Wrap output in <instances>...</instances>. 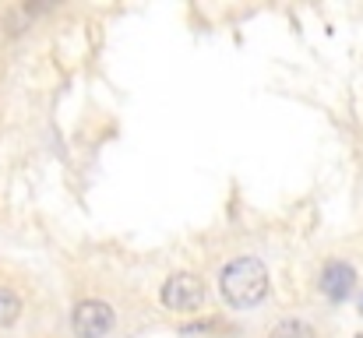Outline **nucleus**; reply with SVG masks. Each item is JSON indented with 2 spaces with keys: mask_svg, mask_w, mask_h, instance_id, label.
<instances>
[{
  "mask_svg": "<svg viewBox=\"0 0 363 338\" xmlns=\"http://www.w3.org/2000/svg\"><path fill=\"white\" fill-rule=\"evenodd\" d=\"M219 293L230 307L250 310L268 296V268L257 257H233L223 271H219Z\"/></svg>",
  "mask_w": 363,
  "mask_h": 338,
  "instance_id": "nucleus-1",
  "label": "nucleus"
},
{
  "mask_svg": "<svg viewBox=\"0 0 363 338\" xmlns=\"http://www.w3.org/2000/svg\"><path fill=\"white\" fill-rule=\"evenodd\" d=\"M162 303L173 314H194L205 303V282L198 275H191V271H177L162 286Z\"/></svg>",
  "mask_w": 363,
  "mask_h": 338,
  "instance_id": "nucleus-2",
  "label": "nucleus"
},
{
  "mask_svg": "<svg viewBox=\"0 0 363 338\" xmlns=\"http://www.w3.org/2000/svg\"><path fill=\"white\" fill-rule=\"evenodd\" d=\"M117 325V314L103 300H82L71 310V332L78 338H106Z\"/></svg>",
  "mask_w": 363,
  "mask_h": 338,
  "instance_id": "nucleus-3",
  "label": "nucleus"
},
{
  "mask_svg": "<svg viewBox=\"0 0 363 338\" xmlns=\"http://www.w3.org/2000/svg\"><path fill=\"white\" fill-rule=\"evenodd\" d=\"M318 289H321V296L332 300V303L350 300L353 289H357V268H353L350 261H328V264L321 268V275H318Z\"/></svg>",
  "mask_w": 363,
  "mask_h": 338,
  "instance_id": "nucleus-4",
  "label": "nucleus"
},
{
  "mask_svg": "<svg viewBox=\"0 0 363 338\" xmlns=\"http://www.w3.org/2000/svg\"><path fill=\"white\" fill-rule=\"evenodd\" d=\"M18 317H21V300H18V293L7 289V286H0V328H11Z\"/></svg>",
  "mask_w": 363,
  "mask_h": 338,
  "instance_id": "nucleus-5",
  "label": "nucleus"
},
{
  "mask_svg": "<svg viewBox=\"0 0 363 338\" xmlns=\"http://www.w3.org/2000/svg\"><path fill=\"white\" fill-rule=\"evenodd\" d=\"M268 338H314V332H311V325H303V321H279L275 328H272V335Z\"/></svg>",
  "mask_w": 363,
  "mask_h": 338,
  "instance_id": "nucleus-6",
  "label": "nucleus"
},
{
  "mask_svg": "<svg viewBox=\"0 0 363 338\" xmlns=\"http://www.w3.org/2000/svg\"><path fill=\"white\" fill-rule=\"evenodd\" d=\"M357 338H363V335H357Z\"/></svg>",
  "mask_w": 363,
  "mask_h": 338,
  "instance_id": "nucleus-7",
  "label": "nucleus"
}]
</instances>
